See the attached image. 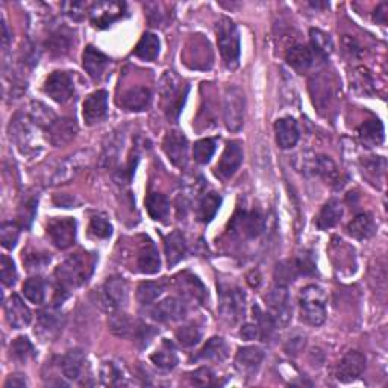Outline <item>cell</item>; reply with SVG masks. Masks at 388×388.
Instances as JSON below:
<instances>
[{
  "label": "cell",
  "instance_id": "cell-1",
  "mask_svg": "<svg viewBox=\"0 0 388 388\" xmlns=\"http://www.w3.org/2000/svg\"><path fill=\"white\" fill-rule=\"evenodd\" d=\"M94 257L90 253H75L67 258L55 270V279L58 282V292L68 293V290L82 285L91 272H93Z\"/></svg>",
  "mask_w": 388,
  "mask_h": 388
},
{
  "label": "cell",
  "instance_id": "cell-2",
  "mask_svg": "<svg viewBox=\"0 0 388 388\" xmlns=\"http://www.w3.org/2000/svg\"><path fill=\"white\" fill-rule=\"evenodd\" d=\"M328 296L319 285H308L302 288L299 296L302 320L311 326H320L326 320Z\"/></svg>",
  "mask_w": 388,
  "mask_h": 388
},
{
  "label": "cell",
  "instance_id": "cell-3",
  "mask_svg": "<svg viewBox=\"0 0 388 388\" xmlns=\"http://www.w3.org/2000/svg\"><path fill=\"white\" fill-rule=\"evenodd\" d=\"M217 43L227 67L237 68L240 61V34L229 18H222L217 23Z\"/></svg>",
  "mask_w": 388,
  "mask_h": 388
},
{
  "label": "cell",
  "instance_id": "cell-4",
  "mask_svg": "<svg viewBox=\"0 0 388 388\" xmlns=\"http://www.w3.org/2000/svg\"><path fill=\"white\" fill-rule=\"evenodd\" d=\"M246 99L243 90L237 86H231L224 90L223 96V118L229 131H238L244 122Z\"/></svg>",
  "mask_w": 388,
  "mask_h": 388
},
{
  "label": "cell",
  "instance_id": "cell-5",
  "mask_svg": "<svg viewBox=\"0 0 388 388\" xmlns=\"http://www.w3.org/2000/svg\"><path fill=\"white\" fill-rule=\"evenodd\" d=\"M188 88L182 91V82L173 75L167 72L161 79V96L164 101V108L168 117H178L185 102Z\"/></svg>",
  "mask_w": 388,
  "mask_h": 388
},
{
  "label": "cell",
  "instance_id": "cell-6",
  "mask_svg": "<svg viewBox=\"0 0 388 388\" xmlns=\"http://www.w3.org/2000/svg\"><path fill=\"white\" fill-rule=\"evenodd\" d=\"M218 311H220L222 317L228 323H238L246 313L244 293L240 288H222L220 300H218Z\"/></svg>",
  "mask_w": 388,
  "mask_h": 388
},
{
  "label": "cell",
  "instance_id": "cell-7",
  "mask_svg": "<svg viewBox=\"0 0 388 388\" xmlns=\"http://www.w3.org/2000/svg\"><path fill=\"white\" fill-rule=\"evenodd\" d=\"M128 302V285L122 276H112L101 290V305L108 313L120 311Z\"/></svg>",
  "mask_w": 388,
  "mask_h": 388
},
{
  "label": "cell",
  "instance_id": "cell-8",
  "mask_svg": "<svg viewBox=\"0 0 388 388\" xmlns=\"http://www.w3.org/2000/svg\"><path fill=\"white\" fill-rule=\"evenodd\" d=\"M229 229L246 238H257L266 229V218L259 211H240L231 220Z\"/></svg>",
  "mask_w": 388,
  "mask_h": 388
},
{
  "label": "cell",
  "instance_id": "cell-9",
  "mask_svg": "<svg viewBox=\"0 0 388 388\" xmlns=\"http://www.w3.org/2000/svg\"><path fill=\"white\" fill-rule=\"evenodd\" d=\"M267 307H269V314L276 323V326H285L292 317V305H290V294H288L285 285H276L267 293L266 296Z\"/></svg>",
  "mask_w": 388,
  "mask_h": 388
},
{
  "label": "cell",
  "instance_id": "cell-10",
  "mask_svg": "<svg viewBox=\"0 0 388 388\" xmlns=\"http://www.w3.org/2000/svg\"><path fill=\"white\" fill-rule=\"evenodd\" d=\"M126 5L123 2H114V0H107V2H96L90 6V18L91 23L97 29H105L111 26L117 20L125 16Z\"/></svg>",
  "mask_w": 388,
  "mask_h": 388
},
{
  "label": "cell",
  "instance_id": "cell-11",
  "mask_svg": "<svg viewBox=\"0 0 388 388\" xmlns=\"http://www.w3.org/2000/svg\"><path fill=\"white\" fill-rule=\"evenodd\" d=\"M47 234L55 248L61 250L72 248L76 240V222L70 217L53 218L47 227Z\"/></svg>",
  "mask_w": 388,
  "mask_h": 388
},
{
  "label": "cell",
  "instance_id": "cell-12",
  "mask_svg": "<svg viewBox=\"0 0 388 388\" xmlns=\"http://www.w3.org/2000/svg\"><path fill=\"white\" fill-rule=\"evenodd\" d=\"M44 91L49 97H52L55 102L66 103L73 97L75 86L72 76L66 72H53L46 79Z\"/></svg>",
  "mask_w": 388,
  "mask_h": 388
},
{
  "label": "cell",
  "instance_id": "cell-13",
  "mask_svg": "<svg viewBox=\"0 0 388 388\" xmlns=\"http://www.w3.org/2000/svg\"><path fill=\"white\" fill-rule=\"evenodd\" d=\"M91 159L90 151H81L76 152L72 157H68L66 161H62L60 167L56 168L51 182L53 185H60V183H67L70 179L81 172L82 167H86Z\"/></svg>",
  "mask_w": 388,
  "mask_h": 388
},
{
  "label": "cell",
  "instance_id": "cell-14",
  "mask_svg": "<svg viewBox=\"0 0 388 388\" xmlns=\"http://www.w3.org/2000/svg\"><path fill=\"white\" fill-rule=\"evenodd\" d=\"M162 149L176 167H185L188 162V140L181 132H168L162 141Z\"/></svg>",
  "mask_w": 388,
  "mask_h": 388
},
{
  "label": "cell",
  "instance_id": "cell-15",
  "mask_svg": "<svg viewBox=\"0 0 388 388\" xmlns=\"http://www.w3.org/2000/svg\"><path fill=\"white\" fill-rule=\"evenodd\" d=\"M243 162V147L238 141H229L227 149H224L220 161L216 167L217 176L222 179H229L235 174Z\"/></svg>",
  "mask_w": 388,
  "mask_h": 388
},
{
  "label": "cell",
  "instance_id": "cell-16",
  "mask_svg": "<svg viewBox=\"0 0 388 388\" xmlns=\"http://www.w3.org/2000/svg\"><path fill=\"white\" fill-rule=\"evenodd\" d=\"M108 112V93L105 90H97L91 93L83 102V120L87 125L102 122Z\"/></svg>",
  "mask_w": 388,
  "mask_h": 388
},
{
  "label": "cell",
  "instance_id": "cell-17",
  "mask_svg": "<svg viewBox=\"0 0 388 388\" xmlns=\"http://www.w3.org/2000/svg\"><path fill=\"white\" fill-rule=\"evenodd\" d=\"M365 369V357L361 352H349L337 367V379L341 383H354L363 375Z\"/></svg>",
  "mask_w": 388,
  "mask_h": 388
},
{
  "label": "cell",
  "instance_id": "cell-18",
  "mask_svg": "<svg viewBox=\"0 0 388 388\" xmlns=\"http://www.w3.org/2000/svg\"><path fill=\"white\" fill-rule=\"evenodd\" d=\"M187 314V307L182 300L176 298H167L161 300L151 309V317L155 322H176L183 319Z\"/></svg>",
  "mask_w": 388,
  "mask_h": 388
},
{
  "label": "cell",
  "instance_id": "cell-19",
  "mask_svg": "<svg viewBox=\"0 0 388 388\" xmlns=\"http://www.w3.org/2000/svg\"><path fill=\"white\" fill-rule=\"evenodd\" d=\"M5 315L12 329H22L32 322V313L20 299V296L12 294L5 303Z\"/></svg>",
  "mask_w": 388,
  "mask_h": 388
},
{
  "label": "cell",
  "instance_id": "cell-20",
  "mask_svg": "<svg viewBox=\"0 0 388 388\" xmlns=\"http://www.w3.org/2000/svg\"><path fill=\"white\" fill-rule=\"evenodd\" d=\"M264 359V352L258 346H246L238 349L235 357V369L242 375H253Z\"/></svg>",
  "mask_w": 388,
  "mask_h": 388
},
{
  "label": "cell",
  "instance_id": "cell-21",
  "mask_svg": "<svg viewBox=\"0 0 388 388\" xmlns=\"http://www.w3.org/2000/svg\"><path fill=\"white\" fill-rule=\"evenodd\" d=\"M46 132L49 141H51L53 146H64L76 137L77 125L72 118H56L55 122L49 126Z\"/></svg>",
  "mask_w": 388,
  "mask_h": 388
},
{
  "label": "cell",
  "instance_id": "cell-22",
  "mask_svg": "<svg viewBox=\"0 0 388 388\" xmlns=\"http://www.w3.org/2000/svg\"><path fill=\"white\" fill-rule=\"evenodd\" d=\"M137 269L143 274H155L161 269V259L157 246L149 238L141 244L137 255Z\"/></svg>",
  "mask_w": 388,
  "mask_h": 388
},
{
  "label": "cell",
  "instance_id": "cell-23",
  "mask_svg": "<svg viewBox=\"0 0 388 388\" xmlns=\"http://www.w3.org/2000/svg\"><path fill=\"white\" fill-rule=\"evenodd\" d=\"M152 102V93L146 87H133L120 96L118 105L126 111H144Z\"/></svg>",
  "mask_w": 388,
  "mask_h": 388
},
{
  "label": "cell",
  "instance_id": "cell-24",
  "mask_svg": "<svg viewBox=\"0 0 388 388\" xmlns=\"http://www.w3.org/2000/svg\"><path fill=\"white\" fill-rule=\"evenodd\" d=\"M276 143L281 149H292L299 141V128L296 120L292 117L279 118L274 125Z\"/></svg>",
  "mask_w": 388,
  "mask_h": 388
},
{
  "label": "cell",
  "instance_id": "cell-25",
  "mask_svg": "<svg viewBox=\"0 0 388 388\" xmlns=\"http://www.w3.org/2000/svg\"><path fill=\"white\" fill-rule=\"evenodd\" d=\"M108 62L109 60L107 58V55H103L93 46H88L86 51H83L82 66L86 68L88 76L93 77V79H101L105 70L108 67Z\"/></svg>",
  "mask_w": 388,
  "mask_h": 388
},
{
  "label": "cell",
  "instance_id": "cell-26",
  "mask_svg": "<svg viewBox=\"0 0 388 388\" xmlns=\"http://www.w3.org/2000/svg\"><path fill=\"white\" fill-rule=\"evenodd\" d=\"M64 326V317L55 308H47L38 314V334L44 338H55Z\"/></svg>",
  "mask_w": 388,
  "mask_h": 388
},
{
  "label": "cell",
  "instance_id": "cell-27",
  "mask_svg": "<svg viewBox=\"0 0 388 388\" xmlns=\"http://www.w3.org/2000/svg\"><path fill=\"white\" fill-rule=\"evenodd\" d=\"M101 380L103 385L108 387H120V385H126L129 383V376H128V370L126 367L111 359V361H103L101 365Z\"/></svg>",
  "mask_w": 388,
  "mask_h": 388
},
{
  "label": "cell",
  "instance_id": "cell-28",
  "mask_svg": "<svg viewBox=\"0 0 388 388\" xmlns=\"http://www.w3.org/2000/svg\"><path fill=\"white\" fill-rule=\"evenodd\" d=\"M176 287H178V290L182 296H185V298L192 300L202 303L207 298L205 287H203L199 279L190 273H182L181 276L176 279Z\"/></svg>",
  "mask_w": 388,
  "mask_h": 388
},
{
  "label": "cell",
  "instance_id": "cell-29",
  "mask_svg": "<svg viewBox=\"0 0 388 388\" xmlns=\"http://www.w3.org/2000/svg\"><path fill=\"white\" fill-rule=\"evenodd\" d=\"M164 250H166V258L168 267H173L185 258L187 253V243L185 238L181 234L179 231L172 232L170 235L166 237L164 240Z\"/></svg>",
  "mask_w": 388,
  "mask_h": 388
},
{
  "label": "cell",
  "instance_id": "cell-30",
  "mask_svg": "<svg viewBox=\"0 0 388 388\" xmlns=\"http://www.w3.org/2000/svg\"><path fill=\"white\" fill-rule=\"evenodd\" d=\"M83 364H86V357H83L82 350L79 349L68 350L61 359L62 375L70 380H77L83 372Z\"/></svg>",
  "mask_w": 388,
  "mask_h": 388
},
{
  "label": "cell",
  "instance_id": "cell-31",
  "mask_svg": "<svg viewBox=\"0 0 388 388\" xmlns=\"http://www.w3.org/2000/svg\"><path fill=\"white\" fill-rule=\"evenodd\" d=\"M361 144L365 147H376L384 141V126L379 120H369L358 131Z\"/></svg>",
  "mask_w": 388,
  "mask_h": 388
},
{
  "label": "cell",
  "instance_id": "cell-32",
  "mask_svg": "<svg viewBox=\"0 0 388 388\" xmlns=\"http://www.w3.org/2000/svg\"><path fill=\"white\" fill-rule=\"evenodd\" d=\"M228 358V346L223 338L213 337L209 338L202 350L197 354L196 359H203V361H223Z\"/></svg>",
  "mask_w": 388,
  "mask_h": 388
},
{
  "label": "cell",
  "instance_id": "cell-33",
  "mask_svg": "<svg viewBox=\"0 0 388 388\" xmlns=\"http://www.w3.org/2000/svg\"><path fill=\"white\" fill-rule=\"evenodd\" d=\"M376 227L373 217L367 213L358 214L354 220L348 224V234L357 240H367L375 234Z\"/></svg>",
  "mask_w": 388,
  "mask_h": 388
},
{
  "label": "cell",
  "instance_id": "cell-34",
  "mask_svg": "<svg viewBox=\"0 0 388 388\" xmlns=\"http://www.w3.org/2000/svg\"><path fill=\"white\" fill-rule=\"evenodd\" d=\"M111 331L118 337H137L141 323L132 322L128 315L116 311L111 313V320H109Z\"/></svg>",
  "mask_w": 388,
  "mask_h": 388
},
{
  "label": "cell",
  "instance_id": "cell-35",
  "mask_svg": "<svg viewBox=\"0 0 388 388\" xmlns=\"http://www.w3.org/2000/svg\"><path fill=\"white\" fill-rule=\"evenodd\" d=\"M341 216H343L341 203L337 201H329L328 203H324V207L319 213V217H317V228L322 231L334 228L335 224L340 222Z\"/></svg>",
  "mask_w": 388,
  "mask_h": 388
},
{
  "label": "cell",
  "instance_id": "cell-36",
  "mask_svg": "<svg viewBox=\"0 0 388 388\" xmlns=\"http://www.w3.org/2000/svg\"><path fill=\"white\" fill-rule=\"evenodd\" d=\"M147 213L157 222H164L170 214V202L164 194L151 193L146 199Z\"/></svg>",
  "mask_w": 388,
  "mask_h": 388
},
{
  "label": "cell",
  "instance_id": "cell-37",
  "mask_svg": "<svg viewBox=\"0 0 388 388\" xmlns=\"http://www.w3.org/2000/svg\"><path fill=\"white\" fill-rule=\"evenodd\" d=\"M151 361L162 370H172L178 364V355H176L172 343L162 341L159 348L151 355Z\"/></svg>",
  "mask_w": 388,
  "mask_h": 388
},
{
  "label": "cell",
  "instance_id": "cell-38",
  "mask_svg": "<svg viewBox=\"0 0 388 388\" xmlns=\"http://www.w3.org/2000/svg\"><path fill=\"white\" fill-rule=\"evenodd\" d=\"M26 117L31 120L32 125L38 126V128H43L46 131L49 126H51L56 120L55 112L41 102H32L29 105V108H27Z\"/></svg>",
  "mask_w": 388,
  "mask_h": 388
},
{
  "label": "cell",
  "instance_id": "cell-39",
  "mask_svg": "<svg viewBox=\"0 0 388 388\" xmlns=\"http://www.w3.org/2000/svg\"><path fill=\"white\" fill-rule=\"evenodd\" d=\"M287 62L298 72H305L313 66V52L307 46H293L287 52Z\"/></svg>",
  "mask_w": 388,
  "mask_h": 388
},
{
  "label": "cell",
  "instance_id": "cell-40",
  "mask_svg": "<svg viewBox=\"0 0 388 388\" xmlns=\"http://www.w3.org/2000/svg\"><path fill=\"white\" fill-rule=\"evenodd\" d=\"M135 56L144 61H155L159 55V38L155 34H144L133 51Z\"/></svg>",
  "mask_w": 388,
  "mask_h": 388
},
{
  "label": "cell",
  "instance_id": "cell-41",
  "mask_svg": "<svg viewBox=\"0 0 388 388\" xmlns=\"http://www.w3.org/2000/svg\"><path fill=\"white\" fill-rule=\"evenodd\" d=\"M222 205V199L220 196H217L216 193H209L207 194L199 203V208H197V218L201 222L208 223L214 218V216L217 214L218 208Z\"/></svg>",
  "mask_w": 388,
  "mask_h": 388
},
{
  "label": "cell",
  "instance_id": "cell-42",
  "mask_svg": "<svg viewBox=\"0 0 388 388\" xmlns=\"http://www.w3.org/2000/svg\"><path fill=\"white\" fill-rule=\"evenodd\" d=\"M23 294L25 298L35 303V305H40L46 299V284L41 278H31L27 279L23 284Z\"/></svg>",
  "mask_w": 388,
  "mask_h": 388
},
{
  "label": "cell",
  "instance_id": "cell-43",
  "mask_svg": "<svg viewBox=\"0 0 388 388\" xmlns=\"http://www.w3.org/2000/svg\"><path fill=\"white\" fill-rule=\"evenodd\" d=\"M162 293H164L162 282H143L137 290V300L141 305H151Z\"/></svg>",
  "mask_w": 388,
  "mask_h": 388
},
{
  "label": "cell",
  "instance_id": "cell-44",
  "mask_svg": "<svg viewBox=\"0 0 388 388\" xmlns=\"http://www.w3.org/2000/svg\"><path fill=\"white\" fill-rule=\"evenodd\" d=\"M174 335H176V340H178V343L183 346V348H192V346L201 341L202 331L196 323H187L176 329Z\"/></svg>",
  "mask_w": 388,
  "mask_h": 388
},
{
  "label": "cell",
  "instance_id": "cell-45",
  "mask_svg": "<svg viewBox=\"0 0 388 388\" xmlns=\"http://www.w3.org/2000/svg\"><path fill=\"white\" fill-rule=\"evenodd\" d=\"M216 144H217L216 140L213 138H203L196 141L193 147L194 161L199 162V164H207V162H209V159L213 158V155L216 152L217 147Z\"/></svg>",
  "mask_w": 388,
  "mask_h": 388
},
{
  "label": "cell",
  "instance_id": "cell-46",
  "mask_svg": "<svg viewBox=\"0 0 388 388\" xmlns=\"http://www.w3.org/2000/svg\"><path fill=\"white\" fill-rule=\"evenodd\" d=\"M35 355L34 346L27 337H18L11 343V357L17 361H27Z\"/></svg>",
  "mask_w": 388,
  "mask_h": 388
},
{
  "label": "cell",
  "instance_id": "cell-47",
  "mask_svg": "<svg viewBox=\"0 0 388 388\" xmlns=\"http://www.w3.org/2000/svg\"><path fill=\"white\" fill-rule=\"evenodd\" d=\"M20 237V228L16 223L6 222L0 228V242L5 249H14L18 242Z\"/></svg>",
  "mask_w": 388,
  "mask_h": 388
},
{
  "label": "cell",
  "instance_id": "cell-48",
  "mask_svg": "<svg viewBox=\"0 0 388 388\" xmlns=\"http://www.w3.org/2000/svg\"><path fill=\"white\" fill-rule=\"evenodd\" d=\"M311 43H313L314 51L320 56H326L333 52V47H334L333 40L329 38V35L323 34L322 31L311 29Z\"/></svg>",
  "mask_w": 388,
  "mask_h": 388
},
{
  "label": "cell",
  "instance_id": "cell-49",
  "mask_svg": "<svg viewBox=\"0 0 388 388\" xmlns=\"http://www.w3.org/2000/svg\"><path fill=\"white\" fill-rule=\"evenodd\" d=\"M90 234L96 238H108L112 232V228L107 217L103 216H94L91 218L90 227H88Z\"/></svg>",
  "mask_w": 388,
  "mask_h": 388
},
{
  "label": "cell",
  "instance_id": "cell-50",
  "mask_svg": "<svg viewBox=\"0 0 388 388\" xmlns=\"http://www.w3.org/2000/svg\"><path fill=\"white\" fill-rule=\"evenodd\" d=\"M0 272H2V282L5 287H12L17 281V270L12 259L6 255H2L0 259Z\"/></svg>",
  "mask_w": 388,
  "mask_h": 388
},
{
  "label": "cell",
  "instance_id": "cell-51",
  "mask_svg": "<svg viewBox=\"0 0 388 388\" xmlns=\"http://www.w3.org/2000/svg\"><path fill=\"white\" fill-rule=\"evenodd\" d=\"M72 44V41L64 34H53L47 41V47L53 55H64L68 52V47Z\"/></svg>",
  "mask_w": 388,
  "mask_h": 388
},
{
  "label": "cell",
  "instance_id": "cell-52",
  "mask_svg": "<svg viewBox=\"0 0 388 388\" xmlns=\"http://www.w3.org/2000/svg\"><path fill=\"white\" fill-rule=\"evenodd\" d=\"M118 146H120V138L117 135H112L109 138V144H105L103 153H102V164L103 166H112V162L117 159L118 155Z\"/></svg>",
  "mask_w": 388,
  "mask_h": 388
},
{
  "label": "cell",
  "instance_id": "cell-53",
  "mask_svg": "<svg viewBox=\"0 0 388 388\" xmlns=\"http://www.w3.org/2000/svg\"><path fill=\"white\" fill-rule=\"evenodd\" d=\"M62 8H64L66 14L68 17H72L73 20H81L86 16V12H90V8L87 3L83 2H67L62 5Z\"/></svg>",
  "mask_w": 388,
  "mask_h": 388
},
{
  "label": "cell",
  "instance_id": "cell-54",
  "mask_svg": "<svg viewBox=\"0 0 388 388\" xmlns=\"http://www.w3.org/2000/svg\"><path fill=\"white\" fill-rule=\"evenodd\" d=\"M51 261V258L46 255H40V253H29V255L23 257V263L27 266L29 270L43 269V267Z\"/></svg>",
  "mask_w": 388,
  "mask_h": 388
},
{
  "label": "cell",
  "instance_id": "cell-55",
  "mask_svg": "<svg viewBox=\"0 0 388 388\" xmlns=\"http://www.w3.org/2000/svg\"><path fill=\"white\" fill-rule=\"evenodd\" d=\"M190 376H192L193 384H196V385H209V384H213V378H214L213 372H211L209 369H207V367L197 369Z\"/></svg>",
  "mask_w": 388,
  "mask_h": 388
},
{
  "label": "cell",
  "instance_id": "cell-56",
  "mask_svg": "<svg viewBox=\"0 0 388 388\" xmlns=\"http://www.w3.org/2000/svg\"><path fill=\"white\" fill-rule=\"evenodd\" d=\"M302 348H305V337H294L290 338V341L285 346V350L287 354H298Z\"/></svg>",
  "mask_w": 388,
  "mask_h": 388
},
{
  "label": "cell",
  "instance_id": "cell-57",
  "mask_svg": "<svg viewBox=\"0 0 388 388\" xmlns=\"http://www.w3.org/2000/svg\"><path fill=\"white\" fill-rule=\"evenodd\" d=\"M242 337L244 338V340H255V338L261 337V333H259V328H258V324H244V326L242 328Z\"/></svg>",
  "mask_w": 388,
  "mask_h": 388
},
{
  "label": "cell",
  "instance_id": "cell-58",
  "mask_svg": "<svg viewBox=\"0 0 388 388\" xmlns=\"http://www.w3.org/2000/svg\"><path fill=\"white\" fill-rule=\"evenodd\" d=\"M387 11H388V5L387 3H380L376 11H375V16H373V20H375L376 23L379 25H385L387 23Z\"/></svg>",
  "mask_w": 388,
  "mask_h": 388
},
{
  "label": "cell",
  "instance_id": "cell-59",
  "mask_svg": "<svg viewBox=\"0 0 388 388\" xmlns=\"http://www.w3.org/2000/svg\"><path fill=\"white\" fill-rule=\"evenodd\" d=\"M22 388V387H26V380L20 376V375H16V376H11L8 380L5 383V388Z\"/></svg>",
  "mask_w": 388,
  "mask_h": 388
},
{
  "label": "cell",
  "instance_id": "cell-60",
  "mask_svg": "<svg viewBox=\"0 0 388 388\" xmlns=\"http://www.w3.org/2000/svg\"><path fill=\"white\" fill-rule=\"evenodd\" d=\"M2 29H3V46L6 47V46H8V41H10V35H8V27H6L5 23L2 26Z\"/></svg>",
  "mask_w": 388,
  "mask_h": 388
}]
</instances>
